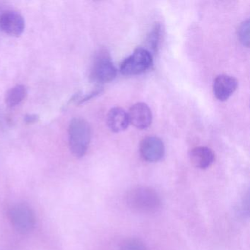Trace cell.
I'll return each instance as SVG.
<instances>
[{
	"mask_svg": "<svg viewBox=\"0 0 250 250\" xmlns=\"http://www.w3.org/2000/svg\"><path fill=\"white\" fill-rule=\"evenodd\" d=\"M190 158L191 163L195 167L206 169L213 165L215 161V154L209 147L200 146L191 150Z\"/></svg>",
	"mask_w": 250,
	"mask_h": 250,
	"instance_id": "8fae6325",
	"label": "cell"
},
{
	"mask_svg": "<svg viewBox=\"0 0 250 250\" xmlns=\"http://www.w3.org/2000/svg\"><path fill=\"white\" fill-rule=\"evenodd\" d=\"M128 207L137 213L153 214L160 210L162 200L158 193L148 187L131 188L125 196Z\"/></svg>",
	"mask_w": 250,
	"mask_h": 250,
	"instance_id": "6da1fadb",
	"label": "cell"
},
{
	"mask_svg": "<svg viewBox=\"0 0 250 250\" xmlns=\"http://www.w3.org/2000/svg\"><path fill=\"white\" fill-rule=\"evenodd\" d=\"M91 139V128L86 120L74 118L68 126V144L75 157L82 158L87 153Z\"/></svg>",
	"mask_w": 250,
	"mask_h": 250,
	"instance_id": "7a4b0ae2",
	"label": "cell"
},
{
	"mask_svg": "<svg viewBox=\"0 0 250 250\" xmlns=\"http://www.w3.org/2000/svg\"><path fill=\"white\" fill-rule=\"evenodd\" d=\"M238 80L232 76L221 74L213 82V90L215 97L221 102L228 100L236 90Z\"/></svg>",
	"mask_w": 250,
	"mask_h": 250,
	"instance_id": "9c48e42d",
	"label": "cell"
},
{
	"mask_svg": "<svg viewBox=\"0 0 250 250\" xmlns=\"http://www.w3.org/2000/svg\"><path fill=\"white\" fill-rule=\"evenodd\" d=\"M153 64V55L146 48H137L122 61L120 70L124 75H138L148 71Z\"/></svg>",
	"mask_w": 250,
	"mask_h": 250,
	"instance_id": "277c9868",
	"label": "cell"
},
{
	"mask_svg": "<svg viewBox=\"0 0 250 250\" xmlns=\"http://www.w3.org/2000/svg\"><path fill=\"white\" fill-rule=\"evenodd\" d=\"M130 124L140 130L147 129L152 124L153 115L147 104L139 102L131 106L128 112Z\"/></svg>",
	"mask_w": 250,
	"mask_h": 250,
	"instance_id": "ba28073f",
	"label": "cell"
},
{
	"mask_svg": "<svg viewBox=\"0 0 250 250\" xmlns=\"http://www.w3.org/2000/svg\"><path fill=\"white\" fill-rule=\"evenodd\" d=\"M27 90L23 84L14 86L7 93L5 102L9 107H14L25 99Z\"/></svg>",
	"mask_w": 250,
	"mask_h": 250,
	"instance_id": "7c38bea8",
	"label": "cell"
},
{
	"mask_svg": "<svg viewBox=\"0 0 250 250\" xmlns=\"http://www.w3.org/2000/svg\"><path fill=\"white\" fill-rule=\"evenodd\" d=\"M165 151L163 142L155 136L145 137L140 143V155L146 162H159L163 158Z\"/></svg>",
	"mask_w": 250,
	"mask_h": 250,
	"instance_id": "8992f818",
	"label": "cell"
},
{
	"mask_svg": "<svg viewBox=\"0 0 250 250\" xmlns=\"http://www.w3.org/2000/svg\"><path fill=\"white\" fill-rule=\"evenodd\" d=\"M0 29L9 36H21L25 30V20L17 11H5L0 16Z\"/></svg>",
	"mask_w": 250,
	"mask_h": 250,
	"instance_id": "52a82bcc",
	"label": "cell"
},
{
	"mask_svg": "<svg viewBox=\"0 0 250 250\" xmlns=\"http://www.w3.org/2000/svg\"><path fill=\"white\" fill-rule=\"evenodd\" d=\"M118 250H147L146 244L138 238H128L120 246Z\"/></svg>",
	"mask_w": 250,
	"mask_h": 250,
	"instance_id": "5bb4252c",
	"label": "cell"
},
{
	"mask_svg": "<svg viewBox=\"0 0 250 250\" xmlns=\"http://www.w3.org/2000/svg\"><path fill=\"white\" fill-rule=\"evenodd\" d=\"M238 39L243 46L249 47L250 46V20L243 21L238 28Z\"/></svg>",
	"mask_w": 250,
	"mask_h": 250,
	"instance_id": "9a60e30c",
	"label": "cell"
},
{
	"mask_svg": "<svg viewBox=\"0 0 250 250\" xmlns=\"http://www.w3.org/2000/svg\"><path fill=\"white\" fill-rule=\"evenodd\" d=\"M106 123L109 129L113 132L125 131L130 124L128 114L122 108H112L108 113Z\"/></svg>",
	"mask_w": 250,
	"mask_h": 250,
	"instance_id": "30bf717a",
	"label": "cell"
},
{
	"mask_svg": "<svg viewBox=\"0 0 250 250\" xmlns=\"http://www.w3.org/2000/svg\"><path fill=\"white\" fill-rule=\"evenodd\" d=\"M38 117L36 115H30L25 117L26 121L27 123H33L37 121Z\"/></svg>",
	"mask_w": 250,
	"mask_h": 250,
	"instance_id": "2e32d148",
	"label": "cell"
},
{
	"mask_svg": "<svg viewBox=\"0 0 250 250\" xmlns=\"http://www.w3.org/2000/svg\"><path fill=\"white\" fill-rule=\"evenodd\" d=\"M161 39H162V27L159 23H157L153 26V28L150 30L148 36H147V40H146L147 46H148V49H147L152 55L153 53H156L159 50Z\"/></svg>",
	"mask_w": 250,
	"mask_h": 250,
	"instance_id": "4fadbf2b",
	"label": "cell"
},
{
	"mask_svg": "<svg viewBox=\"0 0 250 250\" xmlns=\"http://www.w3.org/2000/svg\"><path fill=\"white\" fill-rule=\"evenodd\" d=\"M116 75L117 69L109 51L106 49H99L95 55L92 65V80L97 84H106L113 81Z\"/></svg>",
	"mask_w": 250,
	"mask_h": 250,
	"instance_id": "3957f363",
	"label": "cell"
},
{
	"mask_svg": "<svg viewBox=\"0 0 250 250\" xmlns=\"http://www.w3.org/2000/svg\"><path fill=\"white\" fill-rule=\"evenodd\" d=\"M9 218L13 226L20 233L27 234L34 229V212L25 203H17L13 206L9 210Z\"/></svg>",
	"mask_w": 250,
	"mask_h": 250,
	"instance_id": "5b68a950",
	"label": "cell"
}]
</instances>
